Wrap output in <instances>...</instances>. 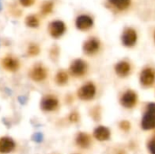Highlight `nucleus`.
I'll use <instances>...</instances> for the list:
<instances>
[{"instance_id": "39448f33", "label": "nucleus", "mask_w": 155, "mask_h": 154, "mask_svg": "<svg viewBox=\"0 0 155 154\" xmlns=\"http://www.w3.org/2000/svg\"><path fill=\"white\" fill-rule=\"evenodd\" d=\"M96 93L95 85L89 82L82 85L77 91V96L82 101H90L92 100Z\"/></svg>"}, {"instance_id": "dca6fc26", "label": "nucleus", "mask_w": 155, "mask_h": 154, "mask_svg": "<svg viewBox=\"0 0 155 154\" xmlns=\"http://www.w3.org/2000/svg\"><path fill=\"white\" fill-rule=\"evenodd\" d=\"M75 143L78 147L86 149L91 144V137L85 133H79L75 137Z\"/></svg>"}, {"instance_id": "6ab92c4d", "label": "nucleus", "mask_w": 155, "mask_h": 154, "mask_svg": "<svg viewBox=\"0 0 155 154\" xmlns=\"http://www.w3.org/2000/svg\"><path fill=\"white\" fill-rule=\"evenodd\" d=\"M25 24L27 26L32 27V28H35L39 25V20L35 15H29L26 17L25 19Z\"/></svg>"}, {"instance_id": "412c9836", "label": "nucleus", "mask_w": 155, "mask_h": 154, "mask_svg": "<svg viewBox=\"0 0 155 154\" xmlns=\"http://www.w3.org/2000/svg\"><path fill=\"white\" fill-rule=\"evenodd\" d=\"M52 8H53V2H50V1L45 2L42 5V8H41L42 9V13L46 15V14H48V13H50L52 11Z\"/></svg>"}, {"instance_id": "a878e982", "label": "nucleus", "mask_w": 155, "mask_h": 154, "mask_svg": "<svg viewBox=\"0 0 155 154\" xmlns=\"http://www.w3.org/2000/svg\"><path fill=\"white\" fill-rule=\"evenodd\" d=\"M2 10V4H1V0H0V11Z\"/></svg>"}, {"instance_id": "f8f14e48", "label": "nucleus", "mask_w": 155, "mask_h": 154, "mask_svg": "<svg viewBox=\"0 0 155 154\" xmlns=\"http://www.w3.org/2000/svg\"><path fill=\"white\" fill-rule=\"evenodd\" d=\"M99 48H100V42L97 38H94V37H92L88 39L87 41H85L83 45V50L84 54L88 55L94 54L95 53L98 52Z\"/></svg>"}, {"instance_id": "4be33fe9", "label": "nucleus", "mask_w": 155, "mask_h": 154, "mask_svg": "<svg viewBox=\"0 0 155 154\" xmlns=\"http://www.w3.org/2000/svg\"><path fill=\"white\" fill-rule=\"evenodd\" d=\"M119 126H120V128H121L123 131H124V132H128V131L130 130V128H131V124H130V123H129L128 121H122V122L120 123Z\"/></svg>"}, {"instance_id": "a211bd4d", "label": "nucleus", "mask_w": 155, "mask_h": 154, "mask_svg": "<svg viewBox=\"0 0 155 154\" xmlns=\"http://www.w3.org/2000/svg\"><path fill=\"white\" fill-rule=\"evenodd\" d=\"M109 2L119 10H124L129 7L131 0H109Z\"/></svg>"}, {"instance_id": "20e7f679", "label": "nucleus", "mask_w": 155, "mask_h": 154, "mask_svg": "<svg viewBox=\"0 0 155 154\" xmlns=\"http://www.w3.org/2000/svg\"><path fill=\"white\" fill-rule=\"evenodd\" d=\"M142 128L143 130L155 129V103H149L142 120Z\"/></svg>"}, {"instance_id": "9b49d317", "label": "nucleus", "mask_w": 155, "mask_h": 154, "mask_svg": "<svg viewBox=\"0 0 155 154\" xmlns=\"http://www.w3.org/2000/svg\"><path fill=\"white\" fill-rule=\"evenodd\" d=\"M65 30H66L65 25L62 21L56 20L49 25V34L54 38L61 37L64 34Z\"/></svg>"}, {"instance_id": "5701e85b", "label": "nucleus", "mask_w": 155, "mask_h": 154, "mask_svg": "<svg viewBox=\"0 0 155 154\" xmlns=\"http://www.w3.org/2000/svg\"><path fill=\"white\" fill-rule=\"evenodd\" d=\"M148 149L150 151L151 154H155V137L153 138L149 143H148Z\"/></svg>"}, {"instance_id": "bb28decb", "label": "nucleus", "mask_w": 155, "mask_h": 154, "mask_svg": "<svg viewBox=\"0 0 155 154\" xmlns=\"http://www.w3.org/2000/svg\"><path fill=\"white\" fill-rule=\"evenodd\" d=\"M154 40H155V33H154Z\"/></svg>"}, {"instance_id": "f03ea898", "label": "nucleus", "mask_w": 155, "mask_h": 154, "mask_svg": "<svg viewBox=\"0 0 155 154\" xmlns=\"http://www.w3.org/2000/svg\"><path fill=\"white\" fill-rule=\"evenodd\" d=\"M59 99L52 93L44 94L40 100V109L45 113H53L59 109Z\"/></svg>"}, {"instance_id": "aec40b11", "label": "nucleus", "mask_w": 155, "mask_h": 154, "mask_svg": "<svg viewBox=\"0 0 155 154\" xmlns=\"http://www.w3.org/2000/svg\"><path fill=\"white\" fill-rule=\"evenodd\" d=\"M39 52H40V48L35 44H31L27 48V54L31 57L36 56L39 54Z\"/></svg>"}, {"instance_id": "b1692460", "label": "nucleus", "mask_w": 155, "mask_h": 154, "mask_svg": "<svg viewBox=\"0 0 155 154\" xmlns=\"http://www.w3.org/2000/svg\"><path fill=\"white\" fill-rule=\"evenodd\" d=\"M78 120H79V114L76 112H74L69 115V121L70 122L76 123V122H78Z\"/></svg>"}, {"instance_id": "0eeeda50", "label": "nucleus", "mask_w": 155, "mask_h": 154, "mask_svg": "<svg viewBox=\"0 0 155 154\" xmlns=\"http://www.w3.org/2000/svg\"><path fill=\"white\" fill-rule=\"evenodd\" d=\"M16 149L15 141L10 136L0 137V154H11Z\"/></svg>"}, {"instance_id": "ddd939ff", "label": "nucleus", "mask_w": 155, "mask_h": 154, "mask_svg": "<svg viewBox=\"0 0 155 154\" xmlns=\"http://www.w3.org/2000/svg\"><path fill=\"white\" fill-rule=\"evenodd\" d=\"M93 25H94L93 18L90 15H79L76 18V21H75L76 27L79 30H82V31H86V30L92 28Z\"/></svg>"}, {"instance_id": "9d476101", "label": "nucleus", "mask_w": 155, "mask_h": 154, "mask_svg": "<svg viewBox=\"0 0 155 154\" xmlns=\"http://www.w3.org/2000/svg\"><path fill=\"white\" fill-rule=\"evenodd\" d=\"M137 103V94L132 90L126 91L121 97V103L124 108L132 109L136 105Z\"/></svg>"}, {"instance_id": "1a4fd4ad", "label": "nucleus", "mask_w": 155, "mask_h": 154, "mask_svg": "<svg viewBox=\"0 0 155 154\" xmlns=\"http://www.w3.org/2000/svg\"><path fill=\"white\" fill-rule=\"evenodd\" d=\"M137 41V33L134 28H125L123 35H122V42L124 46L132 47L136 44Z\"/></svg>"}, {"instance_id": "f3484780", "label": "nucleus", "mask_w": 155, "mask_h": 154, "mask_svg": "<svg viewBox=\"0 0 155 154\" xmlns=\"http://www.w3.org/2000/svg\"><path fill=\"white\" fill-rule=\"evenodd\" d=\"M69 80V74L68 72L65 70H59L56 72L54 76V83L58 86H64L68 83Z\"/></svg>"}, {"instance_id": "2eb2a0df", "label": "nucleus", "mask_w": 155, "mask_h": 154, "mask_svg": "<svg viewBox=\"0 0 155 154\" xmlns=\"http://www.w3.org/2000/svg\"><path fill=\"white\" fill-rule=\"evenodd\" d=\"M115 73L121 76V77H125L127 76L130 72H131V65L128 62L126 61H121L118 64H116L115 67H114Z\"/></svg>"}, {"instance_id": "393cba45", "label": "nucleus", "mask_w": 155, "mask_h": 154, "mask_svg": "<svg viewBox=\"0 0 155 154\" xmlns=\"http://www.w3.org/2000/svg\"><path fill=\"white\" fill-rule=\"evenodd\" d=\"M35 0H20V3L24 6H30L34 4Z\"/></svg>"}, {"instance_id": "6e6552de", "label": "nucleus", "mask_w": 155, "mask_h": 154, "mask_svg": "<svg viewBox=\"0 0 155 154\" xmlns=\"http://www.w3.org/2000/svg\"><path fill=\"white\" fill-rule=\"evenodd\" d=\"M155 82V71L153 68H144L140 74V83L143 87H150Z\"/></svg>"}, {"instance_id": "4468645a", "label": "nucleus", "mask_w": 155, "mask_h": 154, "mask_svg": "<svg viewBox=\"0 0 155 154\" xmlns=\"http://www.w3.org/2000/svg\"><path fill=\"white\" fill-rule=\"evenodd\" d=\"M94 136L96 140H98L100 142L108 141L111 137V132L107 127L98 126L94 131Z\"/></svg>"}, {"instance_id": "7ed1b4c3", "label": "nucleus", "mask_w": 155, "mask_h": 154, "mask_svg": "<svg viewBox=\"0 0 155 154\" xmlns=\"http://www.w3.org/2000/svg\"><path fill=\"white\" fill-rule=\"evenodd\" d=\"M0 65L4 69V71L10 74H15L20 70L22 66V63L16 56L12 54H7L5 55L3 58H1Z\"/></svg>"}, {"instance_id": "423d86ee", "label": "nucleus", "mask_w": 155, "mask_h": 154, "mask_svg": "<svg viewBox=\"0 0 155 154\" xmlns=\"http://www.w3.org/2000/svg\"><path fill=\"white\" fill-rule=\"evenodd\" d=\"M87 64L82 59L74 60L69 67V74L74 77H81L87 72Z\"/></svg>"}, {"instance_id": "f257e3e1", "label": "nucleus", "mask_w": 155, "mask_h": 154, "mask_svg": "<svg viewBox=\"0 0 155 154\" xmlns=\"http://www.w3.org/2000/svg\"><path fill=\"white\" fill-rule=\"evenodd\" d=\"M28 78L36 84H41L44 83L47 80L48 75H49V71L47 67H45L43 64L37 63L35 64L27 73Z\"/></svg>"}]
</instances>
